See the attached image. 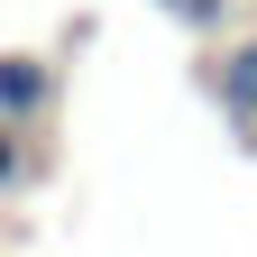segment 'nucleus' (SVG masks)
Returning a JSON list of instances; mask_svg holds the SVG:
<instances>
[{
	"label": "nucleus",
	"instance_id": "1",
	"mask_svg": "<svg viewBox=\"0 0 257 257\" xmlns=\"http://www.w3.org/2000/svg\"><path fill=\"white\" fill-rule=\"evenodd\" d=\"M55 110V64L28 55V46H0V119L10 128H37Z\"/></svg>",
	"mask_w": 257,
	"mask_h": 257
},
{
	"label": "nucleus",
	"instance_id": "2",
	"mask_svg": "<svg viewBox=\"0 0 257 257\" xmlns=\"http://www.w3.org/2000/svg\"><path fill=\"white\" fill-rule=\"evenodd\" d=\"M211 92H220V110H230L239 128H257V28L211 55Z\"/></svg>",
	"mask_w": 257,
	"mask_h": 257
},
{
	"label": "nucleus",
	"instance_id": "3",
	"mask_svg": "<svg viewBox=\"0 0 257 257\" xmlns=\"http://www.w3.org/2000/svg\"><path fill=\"white\" fill-rule=\"evenodd\" d=\"M28 184H37V147H28V128L0 119V202H10V193H28Z\"/></svg>",
	"mask_w": 257,
	"mask_h": 257
},
{
	"label": "nucleus",
	"instance_id": "4",
	"mask_svg": "<svg viewBox=\"0 0 257 257\" xmlns=\"http://www.w3.org/2000/svg\"><path fill=\"white\" fill-rule=\"evenodd\" d=\"M156 10H166V19H184V28H220V19L202 10V0H156Z\"/></svg>",
	"mask_w": 257,
	"mask_h": 257
},
{
	"label": "nucleus",
	"instance_id": "5",
	"mask_svg": "<svg viewBox=\"0 0 257 257\" xmlns=\"http://www.w3.org/2000/svg\"><path fill=\"white\" fill-rule=\"evenodd\" d=\"M202 10H211V19H230V0H202Z\"/></svg>",
	"mask_w": 257,
	"mask_h": 257
},
{
	"label": "nucleus",
	"instance_id": "6",
	"mask_svg": "<svg viewBox=\"0 0 257 257\" xmlns=\"http://www.w3.org/2000/svg\"><path fill=\"white\" fill-rule=\"evenodd\" d=\"M248 138H257V128H248Z\"/></svg>",
	"mask_w": 257,
	"mask_h": 257
}]
</instances>
